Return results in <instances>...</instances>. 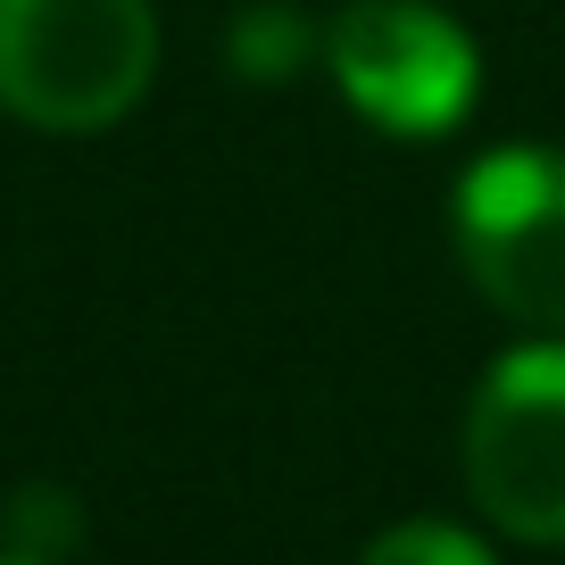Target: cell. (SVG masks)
Segmentation results:
<instances>
[{
    "label": "cell",
    "instance_id": "cell-1",
    "mask_svg": "<svg viewBox=\"0 0 565 565\" xmlns=\"http://www.w3.org/2000/svg\"><path fill=\"white\" fill-rule=\"evenodd\" d=\"M159 75L150 0H0V108L34 134H108Z\"/></svg>",
    "mask_w": 565,
    "mask_h": 565
},
{
    "label": "cell",
    "instance_id": "cell-2",
    "mask_svg": "<svg viewBox=\"0 0 565 565\" xmlns=\"http://www.w3.org/2000/svg\"><path fill=\"white\" fill-rule=\"evenodd\" d=\"M458 458L491 532L565 548V333H532L482 366Z\"/></svg>",
    "mask_w": 565,
    "mask_h": 565
},
{
    "label": "cell",
    "instance_id": "cell-3",
    "mask_svg": "<svg viewBox=\"0 0 565 565\" xmlns=\"http://www.w3.org/2000/svg\"><path fill=\"white\" fill-rule=\"evenodd\" d=\"M324 75L391 141H441L482 100V51L441 0H341L324 18Z\"/></svg>",
    "mask_w": 565,
    "mask_h": 565
},
{
    "label": "cell",
    "instance_id": "cell-4",
    "mask_svg": "<svg viewBox=\"0 0 565 565\" xmlns=\"http://www.w3.org/2000/svg\"><path fill=\"white\" fill-rule=\"evenodd\" d=\"M458 266L515 333H565V150L508 141L466 167L449 200Z\"/></svg>",
    "mask_w": 565,
    "mask_h": 565
},
{
    "label": "cell",
    "instance_id": "cell-5",
    "mask_svg": "<svg viewBox=\"0 0 565 565\" xmlns=\"http://www.w3.org/2000/svg\"><path fill=\"white\" fill-rule=\"evenodd\" d=\"M317 58H324V25L300 18L291 0H249V9H233L225 67L242 75V84H291V75H308Z\"/></svg>",
    "mask_w": 565,
    "mask_h": 565
},
{
    "label": "cell",
    "instance_id": "cell-6",
    "mask_svg": "<svg viewBox=\"0 0 565 565\" xmlns=\"http://www.w3.org/2000/svg\"><path fill=\"white\" fill-rule=\"evenodd\" d=\"M0 548L34 565H67L84 548V499L67 482H18L0 499Z\"/></svg>",
    "mask_w": 565,
    "mask_h": 565
},
{
    "label": "cell",
    "instance_id": "cell-7",
    "mask_svg": "<svg viewBox=\"0 0 565 565\" xmlns=\"http://www.w3.org/2000/svg\"><path fill=\"white\" fill-rule=\"evenodd\" d=\"M358 565H499L491 541H475L466 524H441V515H407V524L374 532L358 548Z\"/></svg>",
    "mask_w": 565,
    "mask_h": 565
},
{
    "label": "cell",
    "instance_id": "cell-8",
    "mask_svg": "<svg viewBox=\"0 0 565 565\" xmlns=\"http://www.w3.org/2000/svg\"><path fill=\"white\" fill-rule=\"evenodd\" d=\"M0 565H34V557H9V548H0Z\"/></svg>",
    "mask_w": 565,
    "mask_h": 565
}]
</instances>
